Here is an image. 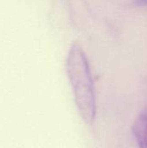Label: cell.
<instances>
[{
    "label": "cell",
    "instance_id": "obj_1",
    "mask_svg": "<svg viewBox=\"0 0 147 148\" xmlns=\"http://www.w3.org/2000/svg\"><path fill=\"white\" fill-rule=\"evenodd\" d=\"M65 68L79 114L87 124L91 125L96 115L95 93L86 53L78 42L71 44Z\"/></svg>",
    "mask_w": 147,
    "mask_h": 148
},
{
    "label": "cell",
    "instance_id": "obj_2",
    "mask_svg": "<svg viewBox=\"0 0 147 148\" xmlns=\"http://www.w3.org/2000/svg\"><path fill=\"white\" fill-rule=\"evenodd\" d=\"M134 3L139 6L147 5V0H134Z\"/></svg>",
    "mask_w": 147,
    "mask_h": 148
}]
</instances>
